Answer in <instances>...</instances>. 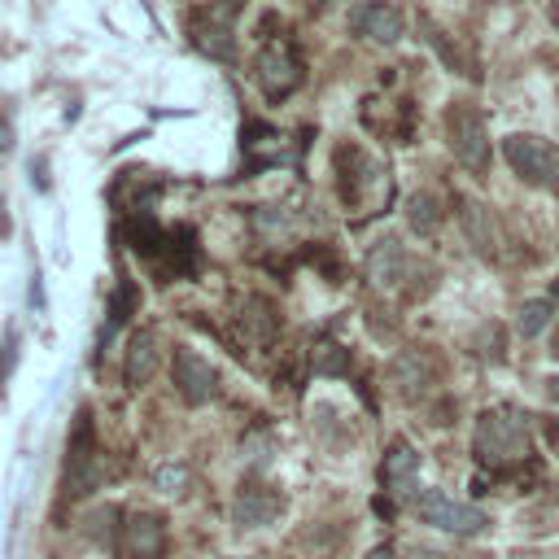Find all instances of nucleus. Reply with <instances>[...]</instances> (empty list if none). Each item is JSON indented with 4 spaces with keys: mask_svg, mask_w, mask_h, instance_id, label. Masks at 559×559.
<instances>
[{
    "mask_svg": "<svg viewBox=\"0 0 559 559\" xmlns=\"http://www.w3.org/2000/svg\"><path fill=\"white\" fill-rule=\"evenodd\" d=\"M477 459L481 463H507V459H520L529 450V424L520 420L516 411H485L477 420Z\"/></svg>",
    "mask_w": 559,
    "mask_h": 559,
    "instance_id": "f257e3e1",
    "label": "nucleus"
},
{
    "mask_svg": "<svg viewBox=\"0 0 559 559\" xmlns=\"http://www.w3.org/2000/svg\"><path fill=\"white\" fill-rule=\"evenodd\" d=\"M446 140H450V153L459 158L463 171H485L490 166V136H485V118L477 105L468 101H455L446 110Z\"/></svg>",
    "mask_w": 559,
    "mask_h": 559,
    "instance_id": "f03ea898",
    "label": "nucleus"
},
{
    "mask_svg": "<svg viewBox=\"0 0 559 559\" xmlns=\"http://www.w3.org/2000/svg\"><path fill=\"white\" fill-rule=\"evenodd\" d=\"M503 158H507V166L525 184L559 188V149L551 145V140L529 136V132H516V136L503 140Z\"/></svg>",
    "mask_w": 559,
    "mask_h": 559,
    "instance_id": "7ed1b4c3",
    "label": "nucleus"
},
{
    "mask_svg": "<svg viewBox=\"0 0 559 559\" xmlns=\"http://www.w3.org/2000/svg\"><path fill=\"white\" fill-rule=\"evenodd\" d=\"M415 516H420L428 529L463 533V538H472V533H485V529H490V516H485L481 507L459 503V498H450L446 490H424L420 498H415Z\"/></svg>",
    "mask_w": 559,
    "mask_h": 559,
    "instance_id": "20e7f679",
    "label": "nucleus"
},
{
    "mask_svg": "<svg viewBox=\"0 0 559 559\" xmlns=\"http://www.w3.org/2000/svg\"><path fill=\"white\" fill-rule=\"evenodd\" d=\"M171 376H175V389H180V398L188 407H206L219 394V372L210 367L206 354L197 350H175V363H171Z\"/></svg>",
    "mask_w": 559,
    "mask_h": 559,
    "instance_id": "39448f33",
    "label": "nucleus"
},
{
    "mask_svg": "<svg viewBox=\"0 0 559 559\" xmlns=\"http://www.w3.org/2000/svg\"><path fill=\"white\" fill-rule=\"evenodd\" d=\"M350 31L363 35V40H376V44H398L402 31H407V18L389 0H363L350 14Z\"/></svg>",
    "mask_w": 559,
    "mask_h": 559,
    "instance_id": "423d86ee",
    "label": "nucleus"
},
{
    "mask_svg": "<svg viewBox=\"0 0 559 559\" xmlns=\"http://www.w3.org/2000/svg\"><path fill=\"white\" fill-rule=\"evenodd\" d=\"M297 79H302V66L289 53V44H267L258 53V88H263V97L284 101L297 88Z\"/></svg>",
    "mask_w": 559,
    "mask_h": 559,
    "instance_id": "0eeeda50",
    "label": "nucleus"
},
{
    "mask_svg": "<svg viewBox=\"0 0 559 559\" xmlns=\"http://www.w3.org/2000/svg\"><path fill=\"white\" fill-rule=\"evenodd\" d=\"M284 511V498L271 490V485H245L236 490L232 498V525L236 529H263V525H276Z\"/></svg>",
    "mask_w": 559,
    "mask_h": 559,
    "instance_id": "6e6552de",
    "label": "nucleus"
},
{
    "mask_svg": "<svg viewBox=\"0 0 559 559\" xmlns=\"http://www.w3.org/2000/svg\"><path fill=\"white\" fill-rule=\"evenodd\" d=\"M166 542V529L158 516H149V511H136V516H127L123 533H118V551L123 559H158Z\"/></svg>",
    "mask_w": 559,
    "mask_h": 559,
    "instance_id": "1a4fd4ad",
    "label": "nucleus"
},
{
    "mask_svg": "<svg viewBox=\"0 0 559 559\" xmlns=\"http://www.w3.org/2000/svg\"><path fill=\"white\" fill-rule=\"evenodd\" d=\"M380 485H385L389 494L407 498L420 490V450L411 442H394L385 455V468H380Z\"/></svg>",
    "mask_w": 559,
    "mask_h": 559,
    "instance_id": "9d476101",
    "label": "nucleus"
},
{
    "mask_svg": "<svg viewBox=\"0 0 559 559\" xmlns=\"http://www.w3.org/2000/svg\"><path fill=\"white\" fill-rule=\"evenodd\" d=\"M193 44L210 57H232V27L219 9H201L193 22Z\"/></svg>",
    "mask_w": 559,
    "mask_h": 559,
    "instance_id": "9b49d317",
    "label": "nucleus"
},
{
    "mask_svg": "<svg viewBox=\"0 0 559 559\" xmlns=\"http://www.w3.org/2000/svg\"><path fill=\"white\" fill-rule=\"evenodd\" d=\"M153 367H158V332L140 328L132 341H127V354H123V376L132 380V385H145L153 376Z\"/></svg>",
    "mask_w": 559,
    "mask_h": 559,
    "instance_id": "f8f14e48",
    "label": "nucleus"
},
{
    "mask_svg": "<svg viewBox=\"0 0 559 559\" xmlns=\"http://www.w3.org/2000/svg\"><path fill=\"white\" fill-rule=\"evenodd\" d=\"M367 276H372L376 289H394V284L407 276V254H402L398 241H380L367 258Z\"/></svg>",
    "mask_w": 559,
    "mask_h": 559,
    "instance_id": "ddd939ff",
    "label": "nucleus"
},
{
    "mask_svg": "<svg viewBox=\"0 0 559 559\" xmlns=\"http://www.w3.org/2000/svg\"><path fill=\"white\" fill-rule=\"evenodd\" d=\"M389 376H394V389H398L402 398H420V389L433 380V363H428L424 354L407 350V354H398V359H394Z\"/></svg>",
    "mask_w": 559,
    "mask_h": 559,
    "instance_id": "4468645a",
    "label": "nucleus"
},
{
    "mask_svg": "<svg viewBox=\"0 0 559 559\" xmlns=\"http://www.w3.org/2000/svg\"><path fill=\"white\" fill-rule=\"evenodd\" d=\"M407 223L415 236H433L437 223H442V201H437L433 193H415L407 201Z\"/></svg>",
    "mask_w": 559,
    "mask_h": 559,
    "instance_id": "2eb2a0df",
    "label": "nucleus"
},
{
    "mask_svg": "<svg viewBox=\"0 0 559 559\" xmlns=\"http://www.w3.org/2000/svg\"><path fill=\"white\" fill-rule=\"evenodd\" d=\"M315 372L319 376H346L350 372V354L337 346V341H324V346L315 350Z\"/></svg>",
    "mask_w": 559,
    "mask_h": 559,
    "instance_id": "dca6fc26",
    "label": "nucleus"
},
{
    "mask_svg": "<svg viewBox=\"0 0 559 559\" xmlns=\"http://www.w3.org/2000/svg\"><path fill=\"white\" fill-rule=\"evenodd\" d=\"M551 315H555L551 297H542V302H525V311H520V332H525V337H538V332L551 324Z\"/></svg>",
    "mask_w": 559,
    "mask_h": 559,
    "instance_id": "f3484780",
    "label": "nucleus"
},
{
    "mask_svg": "<svg viewBox=\"0 0 559 559\" xmlns=\"http://www.w3.org/2000/svg\"><path fill=\"white\" fill-rule=\"evenodd\" d=\"M153 490L180 498V494L188 490V468H180V463H162V468L153 472Z\"/></svg>",
    "mask_w": 559,
    "mask_h": 559,
    "instance_id": "a211bd4d",
    "label": "nucleus"
},
{
    "mask_svg": "<svg viewBox=\"0 0 559 559\" xmlns=\"http://www.w3.org/2000/svg\"><path fill=\"white\" fill-rule=\"evenodd\" d=\"M428 44H433V49H437V53L446 57V66L455 70V75H468V70H463V57H459L455 49H450V40H446V35L437 31V27H428Z\"/></svg>",
    "mask_w": 559,
    "mask_h": 559,
    "instance_id": "6ab92c4d",
    "label": "nucleus"
},
{
    "mask_svg": "<svg viewBox=\"0 0 559 559\" xmlns=\"http://www.w3.org/2000/svg\"><path fill=\"white\" fill-rule=\"evenodd\" d=\"M463 223H468V236H477V249H490V232H485V210L481 206H468Z\"/></svg>",
    "mask_w": 559,
    "mask_h": 559,
    "instance_id": "aec40b11",
    "label": "nucleus"
},
{
    "mask_svg": "<svg viewBox=\"0 0 559 559\" xmlns=\"http://www.w3.org/2000/svg\"><path fill=\"white\" fill-rule=\"evenodd\" d=\"M367 559H398V551L389 542H380V546H372V551H367Z\"/></svg>",
    "mask_w": 559,
    "mask_h": 559,
    "instance_id": "412c9836",
    "label": "nucleus"
},
{
    "mask_svg": "<svg viewBox=\"0 0 559 559\" xmlns=\"http://www.w3.org/2000/svg\"><path fill=\"white\" fill-rule=\"evenodd\" d=\"M546 394H551V398L559 402V376H551V380H546Z\"/></svg>",
    "mask_w": 559,
    "mask_h": 559,
    "instance_id": "4be33fe9",
    "label": "nucleus"
},
{
    "mask_svg": "<svg viewBox=\"0 0 559 559\" xmlns=\"http://www.w3.org/2000/svg\"><path fill=\"white\" fill-rule=\"evenodd\" d=\"M551 350H555V354H559V332H555V341H551Z\"/></svg>",
    "mask_w": 559,
    "mask_h": 559,
    "instance_id": "5701e85b",
    "label": "nucleus"
},
{
    "mask_svg": "<svg viewBox=\"0 0 559 559\" xmlns=\"http://www.w3.org/2000/svg\"><path fill=\"white\" fill-rule=\"evenodd\" d=\"M232 5H241V0H232Z\"/></svg>",
    "mask_w": 559,
    "mask_h": 559,
    "instance_id": "b1692460",
    "label": "nucleus"
}]
</instances>
